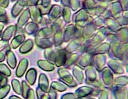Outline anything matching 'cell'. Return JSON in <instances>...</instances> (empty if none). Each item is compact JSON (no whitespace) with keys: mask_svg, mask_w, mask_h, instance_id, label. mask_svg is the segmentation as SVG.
I'll return each instance as SVG.
<instances>
[{"mask_svg":"<svg viewBox=\"0 0 128 99\" xmlns=\"http://www.w3.org/2000/svg\"><path fill=\"white\" fill-rule=\"evenodd\" d=\"M6 12H5L4 10H2V9H0V18H2V17L4 16L5 14H6Z\"/></svg>","mask_w":128,"mask_h":99,"instance_id":"37","label":"cell"},{"mask_svg":"<svg viewBox=\"0 0 128 99\" xmlns=\"http://www.w3.org/2000/svg\"><path fill=\"white\" fill-rule=\"evenodd\" d=\"M9 50H10V47L7 46L6 47V48H4L0 51V62L4 61V60L6 58V54Z\"/></svg>","mask_w":128,"mask_h":99,"instance_id":"28","label":"cell"},{"mask_svg":"<svg viewBox=\"0 0 128 99\" xmlns=\"http://www.w3.org/2000/svg\"><path fill=\"white\" fill-rule=\"evenodd\" d=\"M3 28H4V24H0V33H1L2 30H3Z\"/></svg>","mask_w":128,"mask_h":99,"instance_id":"40","label":"cell"},{"mask_svg":"<svg viewBox=\"0 0 128 99\" xmlns=\"http://www.w3.org/2000/svg\"><path fill=\"white\" fill-rule=\"evenodd\" d=\"M11 90L10 85L6 84L0 88V99H4L6 98Z\"/></svg>","mask_w":128,"mask_h":99,"instance_id":"22","label":"cell"},{"mask_svg":"<svg viewBox=\"0 0 128 99\" xmlns=\"http://www.w3.org/2000/svg\"><path fill=\"white\" fill-rule=\"evenodd\" d=\"M0 74L4 76L9 77L12 75V71L7 65L5 64H0Z\"/></svg>","mask_w":128,"mask_h":99,"instance_id":"21","label":"cell"},{"mask_svg":"<svg viewBox=\"0 0 128 99\" xmlns=\"http://www.w3.org/2000/svg\"><path fill=\"white\" fill-rule=\"evenodd\" d=\"M62 99H78L76 93H66L62 96Z\"/></svg>","mask_w":128,"mask_h":99,"instance_id":"29","label":"cell"},{"mask_svg":"<svg viewBox=\"0 0 128 99\" xmlns=\"http://www.w3.org/2000/svg\"><path fill=\"white\" fill-rule=\"evenodd\" d=\"M38 65L40 68L47 72H52L55 69V64L48 60H40L38 62Z\"/></svg>","mask_w":128,"mask_h":99,"instance_id":"13","label":"cell"},{"mask_svg":"<svg viewBox=\"0 0 128 99\" xmlns=\"http://www.w3.org/2000/svg\"><path fill=\"white\" fill-rule=\"evenodd\" d=\"M22 96L24 97V98H27V96H28V94L29 92V91L30 90V86L28 84V83L26 82V81H22Z\"/></svg>","mask_w":128,"mask_h":99,"instance_id":"25","label":"cell"},{"mask_svg":"<svg viewBox=\"0 0 128 99\" xmlns=\"http://www.w3.org/2000/svg\"><path fill=\"white\" fill-rule=\"evenodd\" d=\"M28 68V60L27 59L24 58L20 61L19 65L18 66L16 70V74L18 78H21L26 73V70Z\"/></svg>","mask_w":128,"mask_h":99,"instance_id":"10","label":"cell"},{"mask_svg":"<svg viewBox=\"0 0 128 99\" xmlns=\"http://www.w3.org/2000/svg\"><path fill=\"white\" fill-rule=\"evenodd\" d=\"M14 27L12 26H10L6 29V30L4 32V33L3 34V36H2V39L4 40H9L11 38V37L12 36V33L14 32Z\"/></svg>","mask_w":128,"mask_h":99,"instance_id":"23","label":"cell"},{"mask_svg":"<svg viewBox=\"0 0 128 99\" xmlns=\"http://www.w3.org/2000/svg\"><path fill=\"white\" fill-rule=\"evenodd\" d=\"M73 74L79 84H82L84 82L85 76H84V72L79 66H74V68H73Z\"/></svg>","mask_w":128,"mask_h":99,"instance_id":"11","label":"cell"},{"mask_svg":"<svg viewBox=\"0 0 128 99\" xmlns=\"http://www.w3.org/2000/svg\"><path fill=\"white\" fill-rule=\"evenodd\" d=\"M67 60V53L66 51L60 50L56 52V59H55V64L58 67H61L65 65Z\"/></svg>","mask_w":128,"mask_h":99,"instance_id":"8","label":"cell"},{"mask_svg":"<svg viewBox=\"0 0 128 99\" xmlns=\"http://www.w3.org/2000/svg\"><path fill=\"white\" fill-rule=\"evenodd\" d=\"M9 99H22L21 98L18 96H12L10 97V98Z\"/></svg>","mask_w":128,"mask_h":99,"instance_id":"39","label":"cell"},{"mask_svg":"<svg viewBox=\"0 0 128 99\" xmlns=\"http://www.w3.org/2000/svg\"><path fill=\"white\" fill-rule=\"evenodd\" d=\"M38 72L35 68H30L26 74V78L27 82L30 85H34L37 79Z\"/></svg>","mask_w":128,"mask_h":99,"instance_id":"12","label":"cell"},{"mask_svg":"<svg viewBox=\"0 0 128 99\" xmlns=\"http://www.w3.org/2000/svg\"><path fill=\"white\" fill-rule=\"evenodd\" d=\"M7 44H8V42H6L5 40L0 41V49L3 48L6 46Z\"/></svg>","mask_w":128,"mask_h":99,"instance_id":"36","label":"cell"},{"mask_svg":"<svg viewBox=\"0 0 128 99\" xmlns=\"http://www.w3.org/2000/svg\"><path fill=\"white\" fill-rule=\"evenodd\" d=\"M108 64L111 70L117 74H122L125 72L124 68L122 62L117 60H110L108 62Z\"/></svg>","mask_w":128,"mask_h":99,"instance_id":"4","label":"cell"},{"mask_svg":"<svg viewBox=\"0 0 128 99\" xmlns=\"http://www.w3.org/2000/svg\"><path fill=\"white\" fill-rule=\"evenodd\" d=\"M102 72V80L104 84L107 86H112L114 83V74L112 73V71L108 68H105Z\"/></svg>","mask_w":128,"mask_h":99,"instance_id":"5","label":"cell"},{"mask_svg":"<svg viewBox=\"0 0 128 99\" xmlns=\"http://www.w3.org/2000/svg\"><path fill=\"white\" fill-rule=\"evenodd\" d=\"M8 4V0H0V5L6 8Z\"/></svg>","mask_w":128,"mask_h":99,"instance_id":"35","label":"cell"},{"mask_svg":"<svg viewBox=\"0 0 128 99\" xmlns=\"http://www.w3.org/2000/svg\"><path fill=\"white\" fill-rule=\"evenodd\" d=\"M56 53L54 52L53 50H52V49H48L45 52V56L48 60L54 62L55 59H56Z\"/></svg>","mask_w":128,"mask_h":99,"instance_id":"24","label":"cell"},{"mask_svg":"<svg viewBox=\"0 0 128 99\" xmlns=\"http://www.w3.org/2000/svg\"><path fill=\"white\" fill-rule=\"evenodd\" d=\"M86 82L88 84L96 88H100L102 86V83L98 78V74L96 70L93 66H89L86 69Z\"/></svg>","mask_w":128,"mask_h":99,"instance_id":"1","label":"cell"},{"mask_svg":"<svg viewBox=\"0 0 128 99\" xmlns=\"http://www.w3.org/2000/svg\"><path fill=\"white\" fill-rule=\"evenodd\" d=\"M24 39H22V38L21 36H18L14 38V40L12 41V47L14 48H17L18 46H19V45L21 44L22 41H23Z\"/></svg>","mask_w":128,"mask_h":99,"instance_id":"27","label":"cell"},{"mask_svg":"<svg viewBox=\"0 0 128 99\" xmlns=\"http://www.w3.org/2000/svg\"><path fill=\"white\" fill-rule=\"evenodd\" d=\"M110 48V46L108 45V44H104V45H102V46L99 47L97 49H96V52H95L97 54H103V53L107 52L109 50Z\"/></svg>","mask_w":128,"mask_h":99,"instance_id":"26","label":"cell"},{"mask_svg":"<svg viewBox=\"0 0 128 99\" xmlns=\"http://www.w3.org/2000/svg\"><path fill=\"white\" fill-rule=\"evenodd\" d=\"M42 99H50V97H49V96H48V94H47L46 93H45V94L42 96Z\"/></svg>","mask_w":128,"mask_h":99,"instance_id":"38","label":"cell"},{"mask_svg":"<svg viewBox=\"0 0 128 99\" xmlns=\"http://www.w3.org/2000/svg\"><path fill=\"white\" fill-rule=\"evenodd\" d=\"M26 99H37L36 96V93H35V92H34V89L30 88Z\"/></svg>","mask_w":128,"mask_h":99,"instance_id":"32","label":"cell"},{"mask_svg":"<svg viewBox=\"0 0 128 99\" xmlns=\"http://www.w3.org/2000/svg\"><path fill=\"white\" fill-rule=\"evenodd\" d=\"M49 80L48 76H46V74L42 73L39 77V83H38V87L41 90L44 91V92L47 93L49 90Z\"/></svg>","mask_w":128,"mask_h":99,"instance_id":"7","label":"cell"},{"mask_svg":"<svg viewBox=\"0 0 128 99\" xmlns=\"http://www.w3.org/2000/svg\"><path fill=\"white\" fill-rule=\"evenodd\" d=\"M116 99H126V88L124 86H115L113 88Z\"/></svg>","mask_w":128,"mask_h":99,"instance_id":"14","label":"cell"},{"mask_svg":"<svg viewBox=\"0 0 128 99\" xmlns=\"http://www.w3.org/2000/svg\"><path fill=\"white\" fill-rule=\"evenodd\" d=\"M2 78H3V76H2V74H0V82H1V80H2Z\"/></svg>","mask_w":128,"mask_h":99,"instance_id":"41","label":"cell"},{"mask_svg":"<svg viewBox=\"0 0 128 99\" xmlns=\"http://www.w3.org/2000/svg\"><path fill=\"white\" fill-rule=\"evenodd\" d=\"M94 89L90 86H82L77 89L76 94L78 98H84L90 94H92V92Z\"/></svg>","mask_w":128,"mask_h":99,"instance_id":"9","label":"cell"},{"mask_svg":"<svg viewBox=\"0 0 128 99\" xmlns=\"http://www.w3.org/2000/svg\"><path fill=\"white\" fill-rule=\"evenodd\" d=\"M100 95L99 99H108L109 98V94L106 90H102L100 91Z\"/></svg>","mask_w":128,"mask_h":99,"instance_id":"31","label":"cell"},{"mask_svg":"<svg viewBox=\"0 0 128 99\" xmlns=\"http://www.w3.org/2000/svg\"><path fill=\"white\" fill-rule=\"evenodd\" d=\"M45 93L46 92H44V91L42 90H41L39 87L37 88V90H36V94H37V96H38V99H42V96L45 94Z\"/></svg>","mask_w":128,"mask_h":99,"instance_id":"33","label":"cell"},{"mask_svg":"<svg viewBox=\"0 0 128 99\" xmlns=\"http://www.w3.org/2000/svg\"><path fill=\"white\" fill-rule=\"evenodd\" d=\"M51 88L59 92H64L67 90V86L66 84L58 82V81L53 82L51 84Z\"/></svg>","mask_w":128,"mask_h":99,"instance_id":"17","label":"cell"},{"mask_svg":"<svg viewBox=\"0 0 128 99\" xmlns=\"http://www.w3.org/2000/svg\"><path fill=\"white\" fill-rule=\"evenodd\" d=\"M128 84V77L127 76L117 77L114 80L113 84L116 86H126Z\"/></svg>","mask_w":128,"mask_h":99,"instance_id":"16","label":"cell"},{"mask_svg":"<svg viewBox=\"0 0 128 99\" xmlns=\"http://www.w3.org/2000/svg\"><path fill=\"white\" fill-rule=\"evenodd\" d=\"M90 99H95V98H90Z\"/></svg>","mask_w":128,"mask_h":99,"instance_id":"42","label":"cell"},{"mask_svg":"<svg viewBox=\"0 0 128 99\" xmlns=\"http://www.w3.org/2000/svg\"><path fill=\"white\" fill-rule=\"evenodd\" d=\"M33 48V42L31 40L26 42L20 48V52L22 54H26V53L30 52Z\"/></svg>","mask_w":128,"mask_h":99,"instance_id":"20","label":"cell"},{"mask_svg":"<svg viewBox=\"0 0 128 99\" xmlns=\"http://www.w3.org/2000/svg\"><path fill=\"white\" fill-rule=\"evenodd\" d=\"M92 64L96 70L102 72L106 68V56L102 54H98L93 58Z\"/></svg>","mask_w":128,"mask_h":99,"instance_id":"3","label":"cell"},{"mask_svg":"<svg viewBox=\"0 0 128 99\" xmlns=\"http://www.w3.org/2000/svg\"><path fill=\"white\" fill-rule=\"evenodd\" d=\"M79 57H80V55L78 54H74L71 56L69 57V58H67L66 62L65 64V66H66V68H70L72 66V65L78 60Z\"/></svg>","mask_w":128,"mask_h":99,"instance_id":"19","label":"cell"},{"mask_svg":"<svg viewBox=\"0 0 128 99\" xmlns=\"http://www.w3.org/2000/svg\"><path fill=\"white\" fill-rule=\"evenodd\" d=\"M7 56V62L11 68L15 69L17 66V58L14 53L11 50H9L6 54Z\"/></svg>","mask_w":128,"mask_h":99,"instance_id":"15","label":"cell"},{"mask_svg":"<svg viewBox=\"0 0 128 99\" xmlns=\"http://www.w3.org/2000/svg\"><path fill=\"white\" fill-rule=\"evenodd\" d=\"M92 59H93V56L92 54H90V53L84 54L79 60V62H78L79 66L80 68H86L89 66H91L92 63Z\"/></svg>","mask_w":128,"mask_h":99,"instance_id":"6","label":"cell"},{"mask_svg":"<svg viewBox=\"0 0 128 99\" xmlns=\"http://www.w3.org/2000/svg\"><path fill=\"white\" fill-rule=\"evenodd\" d=\"M12 84L15 92H16L19 95H22V85L20 81L18 80H16V79H14L12 82Z\"/></svg>","mask_w":128,"mask_h":99,"instance_id":"18","label":"cell"},{"mask_svg":"<svg viewBox=\"0 0 128 99\" xmlns=\"http://www.w3.org/2000/svg\"><path fill=\"white\" fill-rule=\"evenodd\" d=\"M48 96L50 97V99H57L58 97V94L56 92V90H55L53 88H50L48 90Z\"/></svg>","mask_w":128,"mask_h":99,"instance_id":"30","label":"cell"},{"mask_svg":"<svg viewBox=\"0 0 128 99\" xmlns=\"http://www.w3.org/2000/svg\"><path fill=\"white\" fill-rule=\"evenodd\" d=\"M58 72L60 78L63 80L64 84L68 85V86L73 88L78 86L74 76H72V75L66 68H60L58 70Z\"/></svg>","mask_w":128,"mask_h":99,"instance_id":"2","label":"cell"},{"mask_svg":"<svg viewBox=\"0 0 128 99\" xmlns=\"http://www.w3.org/2000/svg\"><path fill=\"white\" fill-rule=\"evenodd\" d=\"M8 78H7V77L6 76H3V78H2V80H1V82H0V87L3 86H4V85H6L8 84Z\"/></svg>","mask_w":128,"mask_h":99,"instance_id":"34","label":"cell"}]
</instances>
